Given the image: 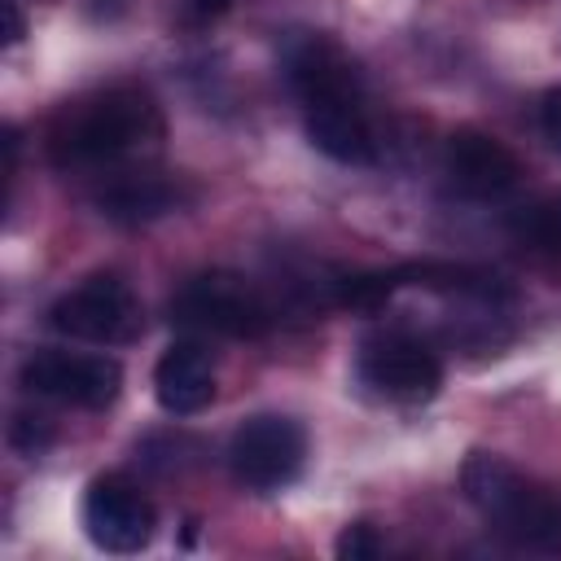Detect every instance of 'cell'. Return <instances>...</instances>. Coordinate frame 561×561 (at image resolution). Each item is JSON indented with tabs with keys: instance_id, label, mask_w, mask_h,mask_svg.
<instances>
[{
	"instance_id": "cell-1",
	"label": "cell",
	"mask_w": 561,
	"mask_h": 561,
	"mask_svg": "<svg viewBox=\"0 0 561 561\" xmlns=\"http://www.w3.org/2000/svg\"><path fill=\"white\" fill-rule=\"evenodd\" d=\"M162 110L140 83H110L66 101L48 123V162L57 171H105L158 153Z\"/></svg>"
},
{
	"instance_id": "cell-2",
	"label": "cell",
	"mask_w": 561,
	"mask_h": 561,
	"mask_svg": "<svg viewBox=\"0 0 561 561\" xmlns=\"http://www.w3.org/2000/svg\"><path fill=\"white\" fill-rule=\"evenodd\" d=\"M460 491L504 543L522 552H561V495L504 456L473 451L460 469Z\"/></svg>"
},
{
	"instance_id": "cell-3",
	"label": "cell",
	"mask_w": 561,
	"mask_h": 561,
	"mask_svg": "<svg viewBox=\"0 0 561 561\" xmlns=\"http://www.w3.org/2000/svg\"><path fill=\"white\" fill-rule=\"evenodd\" d=\"M171 324L219 337H263L276 324V307L241 272H197L171 298Z\"/></svg>"
},
{
	"instance_id": "cell-4",
	"label": "cell",
	"mask_w": 561,
	"mask_h": 561,
	"mask_svg": "<svg viewBox=\"0 0 561 561\" xmlns=\"http://www.w3.org/2000/svg\"><path fill=\"white\" fill-rule=\"evenodd\" d=\"M48 324L75 342H92V346H123L145 329V311L136 289L114 276V272H96L88 280H79L75 289H66L53 307H48Z\"/></svg>"
},
{
	"instance_id": "cell-5",
	"label": "cell",
	"mask_w": 561,
	"mask_h": 561,
	"mask_svg": "<svg viewBox=\"0 0 561 561\" xmlns=\"http://www.w3.org/2000/svg\"><path fill=\"white\" fill-rule=\"evenodd\" d=\"M355 373L359 381L390 403H425L438 394L443 386V364L430 351V342H421L408 329H377L359 342L355 355Z\"/></svg>"
},
{
	"instance_id": "cell-6",
	"label": "cell",
	"mask_w": 561,
	"mask_h": 561,
	"mask_svg": "<svg viewBox=\"0 0 561 561\" xmlns=\"http://www.w3.org/2000/svg\"><path fill=\"white\" fill-rule=\"evenodd\" d=\"M307 460V434L298 421L263 412L250 416L228 443V469L245 491H280Z\"/></svg>"
},
{
	"instance_id": "cell-7",
	"label": "cell",
	"mask_w": 561,
	"mask_h": 561,
	"mask_svg": "<svg viewBox=\"0 0 561 561\" xmlns=\"http://www.w3.org/2000/svg\"><path fill=\"white\" fill-rule=\"evenodd\" d=\"M22 390L39 399H57L70 408L101 412L123 390V368L110 355H75V351H35L22 364Z\"/></svg>"
},
{
	"instance_id": "cell-8",
	"label": "cell",
	"mask_w": 561,
	"mask_h": 561,
	"mask_svg": "<svg viewBox=\"0 0 561 561\" xmlns=\"http://www.w3.org/2000/svg\"><path fill=\"white\" fill-rule=\"evenodd\" d=\"M83 530L88 539L101 548V552H114V557H131L140 548H149L153 539V526H158V513H153V500L123 473H101L88 482L83 491Z\"/></svg>"
},
{
	"instance_id": "cell-9",
	"label": "cell",
	"mask_w": 561,
	"mask_h": 561,
	"mask_svg": "<svg viewBox=\"0 0 561 561\" xmlns=\"http://www.w3.org/2000/svg\"><path fill=\"white\" fill-rule=\"evenodd\" d=\"M443 175L451 193L469 202H495L522 184V162L500 136L482 127H456L443 145Z\"/></svg>"
},
{
	"instance_id": "cell-10",
	"label": "cell",
	"mask_w": 561,
	"mask_h": 561,
	"mask_svg": "<svg viewBox=\"0 0 561 561\" xmlns=\"http://www.w3.org/2000/svg\"><path fill=\"white\" fill-rule=\"evenodd\" d=\"M302 123H307V140L346 167H368L381 158V136L368 110V96H351V101H320V105H302Z\"/></svg>"
},
{
	"instance_id": "cell-11",
	"label": "cell",
	"mask_w": 561,
	"mask_h": 561,
	"mask_svg": "<svg viewBox=\"0 0 561 561\" xmlns=\"http://www.w3.org/2000/svg\"><path fill=\"white\" fill-rule=\"evenodd\" d=\"M153 399L171 416H193L215 399V359L202 342H171L153 364Z\"/></svg>"
},
{
	"instance_id": "cell-12",
	"label": "cell",
	"mask_w": 561,
	"mask_h": 561,
	"mask_svg": "<svg viewBox=\"0 0 561 561\" xmlns=\"http://www.w3.org/2000/svg\"><path fill=\"white\" fill-rule=\"evenodd\" d=\"M188 197H193V193H188L180 180L149 175V171H131V175L110 180V184L96 193V210H101L110 224L136 228V224H153V219L180 210Z\"/></svg>"
},
{
	"instance_id": "cell-13",
	"label": "cell",
	"mask_w": 561,
	"mask_h": 561,
	"mask_svg": "<svg viewBox=\"0 0 561 561\" xmlns=\"http://www.w3.org/2000/svg\"><path fill=\"white\" fill-rule=\"evenodd\" d=\"M508 232L530 254H561V193H548V197L513 210Z\"/></svg>"
},
{
	"instance_id": "cell-14",
	"label": "cell",
	"mask_w": 561,
	"mask_h": 561,
	"mask_svg": "<svg viewBox=\"0 0 561 561\" xmlns=\"http://www.w3.org/2000/svg\"><path fill=\"white\" fill-rule=\"evenodd\" d=\"M333 552H337L342 561H377V557L386 552V543H381V535H377L373 522H351V526L337 535Z\"/></svg>"
},
{
	"instance_id": "cell-15",
	"label": "cell",
	"mask_w": 561,
	"mask_h": 561,
	"mask_svg": "<svg viewBox=\"0 0 561 561\" xmlns=\"http://www.w3.org/2000/svg\"><path fill=\"white\" fill-rule=\"evenodd\" d=\"M9 438H13V447L18 451H26V456H39L48 443H53V430H48V421L44 416H13V425H9Z\"/></svg>"
},
{
	"instance_id": "cell-16",
	"label": "cell",
	"mask_w": 561,
	"mask_h": 561,
	"mask_svg": "<svg viewBox=\"0 0 561 561\" xmlns=\"http://www.w3.org/2000/svg\"><path fill=\"white\" fill-rule=\"evenodd\" d=\"M539 131H543V140L561 153V88H552V92L543 96V105H539Z\"/></svg>"
},
{
	"instance_id": "cell-17",
	"label": "cell",
	"mask_w": 561,
	"mask_h": 561,
	"mask_svg": "<svg viewBox=\"0 0 561 561\" xmlns=\"http://www.w3.org/2000/svg\"><path fill=\"white\" fill-rule=\"evenodd\" d=\"M0 13H4V44L13 48L22 35H26V22H22V9L18 0H0Z\"/></svg>"
},
{
	"instance_id": "cell-18",
	"label": "cell",
	"mask_w": 561,
	"mask_h": 561,
	"mask_svg": "<svg viewBox=\"0 0 561 561\" xmlns=\"http://www.w3.org/2000/svg\"><path fill=\"white\" fill-rule=\"evenodd\" d=\"M228 4H232V0H188V13H193L197 22H210V18L228 13Z\"/></svg>"
}]
</instances>
